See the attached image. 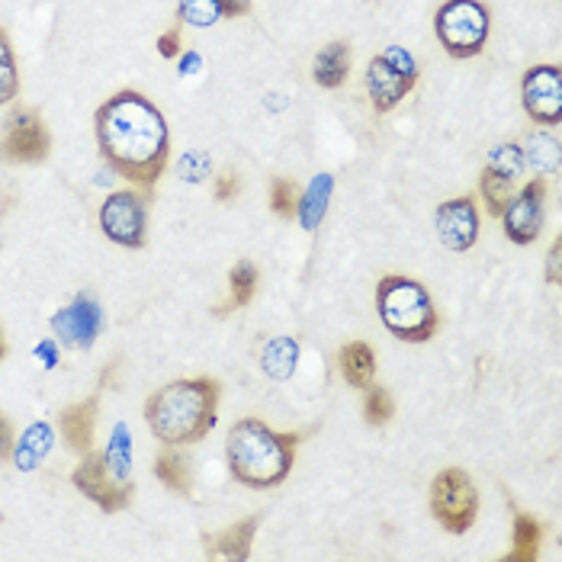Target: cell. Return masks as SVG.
Segmentation results:
<instances>
[{
	"label": "cell",
	"instance_id": "1f68e13d",
	"mask_svg": "<svg viewBox=\"0 0 562 562\" xmlns=\"http://www.w3.org/2000/svg\"><path fill=\"white\" fill-rule=\"evenodd\" d=\"M296 206H300V187L290 177H273L270 180V213L277 218H296Z\"/></svg>",
	"mask_w": 562,
	"mask_h": 562
},
{
	"label": "cell",
	"instance_id": "30bf717a",
	"mask_svg": "<svg viewBox=\"0 0 562 562\" xmlns=\"http://www.w3.org/2000/svg\"><path fill=\"white\" fill-rule=\"evenodd\" d=\"M520 103L533 126L557 130L562 123V71L560 65H533L520 78Z\"/></svg>",
	"mask_w": 562,
	"mask_h": 562
},
{
	"label": "cell",
	"instance_id": "603a6c76",
	"mask_svg": "<svg viewBox=\"0 0 562 562\" xmlns=\"http://www.w3.org/2000/svg\"><path fill=\"white\" fill-rule=\"evenodd\" d=\"M520 151H524L527 168H533L540 177L560 171L562 145H560V138H557L550 130H543V126H540V130L530 132V135L520 142Z\"/></svg>",
	"mask_w": 562,
	"mask_h": 562
},
{
	"label": "cell",
	"instance_id": "7bdbcfd3",
	"mask_svg": "<svg viewBox=\"0 0 562 562\" xmlns=\"http://www.w3.org/2000/svg\"><path fill=\"white\" fill-rule=\"evenodd\" d=\"M7 350H10V345H7V331H3V325H0V363L7 360Z\"/></svg>",
	"mask_w": 562,
	"mask_h": 562
},
{
	"label": "cell",
	"instance_id": "6da1fadb",
	"mask_svg": "<svg viewBox=\"0 0 562 562\" xmlns=\"http://www.w3.org/2000/svg\"><path fill=\"white\" fill-rule=\"evenodd\" d=\"M93 138L110 171L155 193L171 161V130L158 103L142 90H116L93 113Z\"/></svg>",
	"mask_w": 562,
	"mask_h": 562
},
{
	"label": "cell",
	"instance_id": "836d02e7",
	"mask_svg": "<svg viewBox=\"0 0 562 562\" xmlns=\"http://www.w3.org/2000/svg\"><path fill=\"white\" fill-rule=\"evenodd\" d=\"M386 61H390L392 68L402 75V78H408V81H415L418 85V61L412 58V52L408 48H402V45H386V52H380Z\"/></svg>",
	"mask_w": 562,
	"mask_h": 562
},
{
	"label": "cell",
	"instance_id": "7402d4cb",
	"mask_svg": "<svg viewBox=\"0 0 562 562\" xmlns=\"http://www.w3.org/2000/svg\"><path fill=\"white\" fill-rule=\"evenodd\" d=\"M52 443H55L52 425H45V422L30 425V428L23 431V437L13 443V467H16V470H23V473L40 470V463H43L45 457L52 453Z\"/></svg>",
	"mask_w": 562,
	"mask_h": 562
},
{
	"label": "cell",
	"instance_id": "484cf974",
	"mask_svg": "<svg viewBox=\"0 0 562 562\" xmlns=\"http://www.w3.org/2000/svg\"><path fill=\"white\" fill-rule=\"evenodd\" d=\"M103 460L110 467V473L126 482L132 473V431L126 422H116L113 431H110V440H106V450H103Z\"/></svg>",
	"mask_w": 562,
	"mask_h": 562
},
{
	"label": "cell",
	"instance_id": "7a4b0ae2",
	"mask_svg": "<svg viewBox=\"0 0 562 562\" xmlns=\"http://www.w3.org/2000/svg\"><path fill=\"white\" fill-rule=\"evenodd\" d=\"M222 383L216 376H187L155 390L145 398V425L161 443L193 447L206 440L218 422Z\"/></svg>",
	"mask_w": 562,
	"mask_h": 562
},
{
	"label": "cell",
	"instance_id": "e575fe53",
	"mask_svg": "<svg viewBox=\"0 0 562 562\" xmlns=\"http://www.w3.org/2000/svg\"><path fill=\"white\" fill-rule=\"evenodd\" d=\"M238 193H241V177H238V171H218L216 180H213L216 203H232V200H238Z\"/></svg>",
	"mask_w": 562,
	"mask_h": 562
},
{
	"label": "cell",
	"instance_id": "44dd1931",
	"mask_svg": "<svg viewBox=\"0 0 562 562\" xmlns=\"http://www.w3.org/2000/svg\"><path fill=\"white\" fill-rule=\"evenodd\" d=\"M296 367H300V341L290 338V335L270 338V341L263 345V350H260V370H263L270 380H277V383L290 380V376L296 373Z\"/></svg>",
	"mask_w": 562,
	"mask_h": 562
},
{
	"label": "cell",
	"instance_id": "cb8c5ba5",
	"mask_svg": "<svg viewBox=\"0 0 562 562\" xmlns=\"http://www.w3.org/2000/svg\"><path fill=\"white\" fill-rule=\"evenodd\" d=\"M540 547H543V520L515 512L512 550L502 557V562H537L540 560Z\"/></svg>",
	"mask_w": 562,
	"mask_h": 562
},
{
	"label": "cell",
	"instance_id": "4316f807",
	"mask_svg": "<svg viewBox=\"0 0 562 562\" xmlns=\"http://www.w3.org/2000/svg\"><path fill=\"white\" fill-rule=\"evenodd\" d=\"M512 193H515V180H508V177H502V173L482 168V173H479V200H482V206H485L488 216H502V210H505V203L512 200Z\"/></svg>",
	"mask_w": 562,
	"mask_h": 562
},
{
	"label": "cell",
	"instance_id": "d6986e66",
	"mask_svg": "<svg viewBox=\"0 0 562 562\" xmlns=\"http://www.w3.org/2000/svg\"><path fill=\"white\" fill-rule=\"evenodd\" d=\"M338 370L350 390L363 392L370 383H376V350L367 341H347L338 350Z\"/></svg>",
	"mask_w": 562,
	"mask_h": 562
},
{
	"label": "cell",
	"instance_id": "ac0fdd59",
	"mask_svg": "<svg viewBox=\"0 0 562 562\" xmlns=\"http://www.w3.org/2000/svg\"><path fill=\"white\" fill-rule=\"evenodd\" d=\"M331 196H335V177L328 171L315 173L308 180V187L300 193V206H296V218H300L303 232H318V225L328 216Z\"/></svg>",
	"mask_w": 562,
	"mask_h": 562
},
{
	"label": "cell",
	"instance_id": "2e32d148",
	"mask_svg": "<svg viewBox=\"0 0 562 562\" xmlns=\"http://www.w3.org/2000/svg\"><path fill=\"white\" fill-rule=\"evenodd\" d=\"M258 515L235 520L232 527H225V530H218V533H206V537H203V550H206V557H213V560H251V547H255V540H258Z\"/></svg>",
	"mask_w": 562,
	"mask_h": 562
},
{
	"label": "cell",
	"instance_id": "8992f818",
	"mask_svg": "<svg viewBox=\"0 0 562 562\" xmlns=\"http://www.w3.org/2000/svg\"><path fill=\"white\" fill-rule=\"evenodd\" d=\"M428 505H431V518L453 537H463L473 530L479 518V488L473 476L460 467H447L431 479V492H428Z\"/></svg>",
	"mask_w": 562,
	"mask_h": 562
},
{
	"label": "cell",
	"instance_id": "d6a6232c",
	"mask_svg": "<svg viewBox=\"0 0 562 562\" xmlns=\"http://www.w3.org/2000/svg\"><path fill=\"white\" fill-rule=\"evenodd\" d=\"M177 173H180L187 183H203V180L213 173L210 155H206V151H196V148L183 151V155H180V161H177Z\"/></svg>",
	"mask_w": 562,
	"mask_h": 562
},
{
	"label": "cell",
	"instance_id": "277c9868",
	"mask_svg": "<svg viewBox=\"0 0 562 562\" xmlns=\"http://www.w3.org/2000/svg\"><path fill=\"white\" fill-rule=\"evenodd\" d=\"M376 315L392 338L405 345H428L440 328L428 286L405 273H386L376 283Z\"/></svg>",
	"mask_w": 562,
	"mask_h": 562
},
{
	"label": "cell",
	"instance_id": "8fae6325",
	"mask_svg": "<svg viewBox=\"0 0 562 562\" xmlns=\"http://www.w3.org/2000/svg\"><path fill=\"white\" fill-rule=\"evenodd\" d=\"M48 328L55 341L68 350H90L97 338L103 335V305L97 303L93 293H78L68 305H61L52 318Z\"/></svg>",
	"mask_w": 562,
	"mask_h": 562
},
{
	"label": "cell",
	"instance_id": "ba28073f",
	"mask_svg": "<svg viewBox=\"0 0 562 562\" xmlns=\"http://www.w3.org/2000/svg\"><path fill=\"white\" fill-rule=\"evenodd\" d=\"M52 155V132L30 106H13L0 130V161L3 165H43Z\"/></svg>",
	"mask_w": 562,
	"mask_h": 562
},
{
	"label": "cell",
	"instance_id": "ab89813d",
	"mask_svg": "<svg viewBox=\"0 0 562 562\" xmlns=\"http://www.w3.org/2000/svg\"><path fill=\"white\" fill-rule=\"evenodd\" d=\"M560 260H562V241L557 238V241L550 245V255H547V283H550V286H560V280H562Z\"/></svg>",
	"mask_w": 562,
	"mask_h": 562
},
{
	"label": "cell",
	"instance_id": "83f0119b",
	"mask_svg": "<svg viewBox=\"0 0 562 562\" xmlns=\"http://www.w3.org/2000/svg\"><path fill=\"white\" fill-rule=\"evenodd\" d=\"M16 97H20V68H16L13 43L0 26V106H10Z\"/></svg>",
	"mask_w": 562,
	"mask_h": 562
},
{
	"label": "cell",
	"instance_id": "ffe728a7",
	"mask_svg": "<svg viewBox=\"0 0 562 562\" xmlns=\"http://www.w3.org/2000/svg\"><path fill=\"white\" fill-rule=\"evenodd\" d=\"M155 479L173 492V495H190L193 492V467H190V457L180 450V447H171L165 443V450L155 457V467H151Z\"/></svg>",
	"mask_w": 562,
	"mask_h": 562
},
{
	"label": "cell",
	"instance_id": "5bb4252c",
	"mask_svg": "<svg viewBox=\"0 0 562 562\" xmlns=\"http://www.w3.org/2000/svg\"><path fill=\"white\" fill-rule=\"evenodd\" d=\"M97 418H100V395H87L81 402H71L58 412V434L65 440V447L75 457H85L93 447V434H97Z\"/></svg>",
	"mask_w": 562,
	"mask_h": 562
},
{
	"label": "cell",
	"instance_id": "e0dca14e",
	"mask_svg": "<svg viewBox=\"0 0 562 562\" xmlns=\"http://www.w3.org/2000/svg\"><path fill=\"white\" fill-rule=\"evenodd\" d=\"M312 78L325 90H341L350 78V45L345 40L322 45L312 58Z\"/></svg>",
	"mask_w": 562,
	"mask_h": 562
},
{
	"label": "cell",
	"instance_id": "9a60e30c",
	"mask_svg": "<svg viewBox=\"0 0 562 562\" xmlns=\"http://www.w3.org/2000/svg\"><path fill=\"white\" fill-rule=\"evenodd\" d=\"M412 90H415V81L402 78L383 55H376L367 65V97H370V103H373V110L380 116L392 113Z\"/></svg>",
	"mask_w": 562,
	"mask_h": 562
},
{
	"label": "cell",
	"instance_id": "74e56055",
	"mask_svg": "<svg viewBox=\"0 0 562 562\" xmlns=\"http://www.w3.org/2000/svg\"><path fill=\"white\" fill-rule=\"evenodd\" d=\"M13 443H16V431H13L10 418L0 415V463L13 460Z\"/></svg>",
	"mask_w": 562,
	"mask_h": 562
},
{
	"label": "cell",
	"instance_id": "d590c367",
	"mask_svg": "<svg viewBox=\"0 0 562 562\" xmlns=\"http://www.w3.org/2000/svg\"><path fill=\"white\" fill-rule=\"evenodd\" d=\"M158 52H161V58H168V61H177V55L183 52V36H180V26H173V30H165V33L158 36Z\"/></svg>",
	"mask_w": 562,
	"mask_h": 562
},
{
	"label": "cell",
	"instance_id": "60d3db41",
	"mask_svg": "<svg viewBox=\"0 0 562 562\" xmlns=\"http://www.w3.org/2000/svg\"><path fill=\"white\" fill-rule=\"evenodd\" d=\"M216 3L218 13L228 16V20H241V16H248L251 7H255V0H216Z\"/></svg>",
	"mask_w": 562,
	"mask_h": 562
},
{
	"label": "cell",
	"instance_id": "3957f363",
	"mask_svg": "<svg viewBox=\"0 0 562 562\" xmlns=\"http://www.w3.org/2000/svg\"><path fill=\"white\" fill-rule=\"evenodd\" d=\"M303 440V431H273L260 418H241L225 437L228 473L248 488H277L293 473Z\"/></svg>",
	"mask_w": 562,
	"mask_h": 562
},
{
	"label": "cell",
	"instance_id": "f546056e",
	"mask_svg": "<svg viewBox=\"0 0 562 562\" xmlns=\"http://www.w3.org/2000/svg\"><path fill=\"white\" fill-rule=\"evenodd\" d=\"M485 168L502 173V177H508V180H518L520 173H524V168H527L524 151H520V142H502V145H495V148L488 151Z\"/></svg>",
	"mask_w": 562,
	"mask_h": 562
},
{
	"label": "cell",
	"instance_id": "7c38bea8",
	"mask_svg": "<svg viewBox=\"0 0 562 562\" xmlns=\"http://www.w3.org/2000/svg\"><path fill=\"white\" fill-rule=\"evenodd\" d=\"M502 228L505 238L512 245H533L540 238L543 218H547V180L537 173L533 180H527L518 193H512V200L502 210Z\"/></svg>",
	"mask_w": 562,
	"mask_h": 562
},
{
	"label": "cell",
	"instance_id": "9c48e42d",
	"mask_svg": "<svg viewBox=\"0 0 562 562\" xmlns=\"http://www.w3.org/2000/svg\"><path fill=\"white\" fill-rule=\"evenodd\" d=\"M71 485L85 495L87 502H93L103 515H120L135 502V482L132 479L120 482L110 473L103 453H93V450H87L81 463L71 470Z\"/></svg>",
	"mask_w": 562,
	"mask_h": 562
},
{
	"label": "cell",
	"instance_id": "4dcf8cb0",
	"mask_svg": "<svg viewBox=\"0 0 562 562\" xmlns=\"http://www.w3.org/2000/svg\"><path fill=\"white\" fill-rule=\"evenodd\" d=\"M177 20L193 30H210L222 20L216 0H177Z\"/></svg>",
	"mask_w": 562,
	"mask_h": 562
},
{
	"label": "cell",
	"instance_id": "4fadbf2b",
	"mask_svg": "<svg viewBox=\"0 0 562 562\" xmlns=\"http://www.w3.org/2000/svg\"><path fill=\"white\" fill-rule=\"evenodd\" d=\"M479 225H482V216H479V203L473 193L453 196V200L440 203L437 213H434L437 238L453 255H463V251H470L476 245Z\"/></svg>",
	"mask_w": 562,
	"mask_h": 562
},
{
	"label": "cell",
	"instance_id": "8d00e7d4",
	"mask_svg": "<svg viewBox=\"0 0 562 562\" xmlns=\"http://www.w3.org/2000/svg\"><path fill=\"white\" fill-rule=\"evenodd\" d=\"M200 71H203V55L200 52L190 48V52H180L177 55V75L180 78H196Z\"/></svg>",
	"mask_w": 562,
	"mask_h": 562
},
{
	"label": "cell",
	"instance_id": "b9f144b4",
	"mask_svg": "<svg viewBox=\"0 0 562 562\" xmlns=\"http://www.w3.org/2000/svg\"><path fill=\"white\" fill-rule=\"evenodd\" d=\"M120 370H123V360H120V357H116V360H110V367H106V370H100V390H120V383H116Z\"/></svg>",
	"mask_w": 562,
	"mask_h": 562
},
{
	"label": "cell",
	"instance_id": "f1b7e54d",
	"mask_svg": "<svg viewBox=\"0 0 562 562\" xmlns=\"http://www.w3.org/2000/svg\"><path fill=\"white\" fill-rule=\"evenodd\" d=\"M392 418H395V402H392L390 390L370 383V386L363 390V422H367L370 428H386Z\"/></svg>",
	"mask_w": 562,
	"mask_h": 562
},
{
	"label": "cell",
	"instance_id": "d4e9b609",
	"mask_svg": "<svg viewBox=\"0 0 562 562\" xmlns=\"http://www.w3.org/2000/svg\"><path fill=\"white\" fill-rule=\"evenodd\" d=\"M260 286V270L251 263V260H238L232 270H228V303L218 305L216 315H228V312H238L245 305L255 303Z\"/></svg>",
	"mask_w": 562,
	"mask_h": 562
},
{
	"label": "cell",
	"instance_id": "52a82bcc",
	"mask_svg": "<svg viewBox=\"0 0 562 562\" xmlns=\"http://www.w3.org/2000/svg\"><path fill=\"white\" fill-rule=\"evenodd\" d=\"M148 206H151V190L142 187H123L113 190L103 203H100V232L130 251H142L148 245Z\"/></svg>",
	"mask_w": 562,
	"mask_h": 562
},
{
	"label": "cell",
	"instance_id": "f35d334b",
	"mask_svg": "<svg viewBox=\"0 0 562 562\" xmlns=\"http://www.w3.org/2000/svg\"><path fill=\"white\" fill-rule=\"evenodd\" d=\"M58 341L55 338H45V341H40L36 345V360H40V367L43 370H55L58 367Z\"/></svg>",
	"mask_w": 562,
	"mask_h": 562
},
{
	"label": "cell",
	"instance_id": "5b68a950",
	"mask_svg": "<svg viewBox=\"0 0 562 562\" xmlns=\"http://www.w3.org/2000/svg\"><path fill=\"white\" fill-rule=\"evenodd\" d=\"M434 36L450 58H476L492 36V13L482 0H443L434 13Z\"/></svg>",
	"mask_w": 562,
	"mask_h": 562
}]
</instances>
